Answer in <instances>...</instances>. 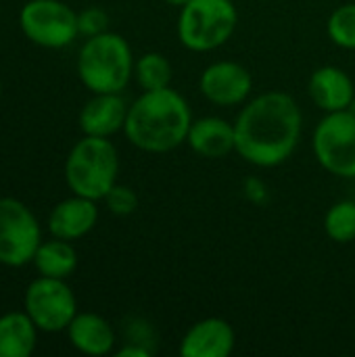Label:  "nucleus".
I'll list each match as a JSON object with an SVG mask.
<instances>
[{
    "label": "nucleus",
    "mask_w": 355,
    "mask_h": 357,
    "mask_svg": "<svg viewBox=\"0 0 355 357\" xmlns=\"http://www.w3.org/2000/svg\"><path fill=\"white\" fill-rule=\"evenodd\" d=\"M67 337L86 356H107L115 347V331L98 314H77L67 326Z\"/></svg>",
    "instance_id": "16"
},
{
    "label": "nucleus",
    "mask_w": 355,
    "mask_h": 357,
    "mask_svg": "<svg viewBox=\"0 0 355 357\" xmlns=\"http://www.w3.org/2000/svg\"><path fill=\"white\" fill-rule=\"evenodd\" d=\"M172 63L161 52H144L134 65V77L142 90H161L172 84Z\"/></svg>",
    "instance_id": "19"
},
{
    "label": "nucleus",
    "mask_w": 355,
    "mask_h": 357,
    "mask_svg": "<svg viewBox=\"0 0 355 357\" xmlns=\"http://www.w3.org/2000/svg\"><path fill=\"white\" fill-rule=\"evenodd\" d=\"M42 243L40 224L33 213L17 199H0V264L21 268L33 261Z\"/></svg>",
    "instance_id": "8"
},
{
    "label": "nucleus",
    "mask_w": 355,
    "mask_h": 357,
    "mask_svg": "<svg viewBox=\"0 0 355 357\" xmlns=\"http://www.w3.org/2000/svg\"><path fill=\"white\" fill-rule=\"evenodd\" d=\"M236 347V333L224 318H203L195 322L180 341L182 357H228Z\"/></svg>",
    "instance_id": "11"
},
{
    "label": "nucleus",
    "mask_w": 355,
    "mask_h": 357,
    "mask_svg": "<svg viewBox=\"0 0 355 357\" xmlns=\"http://www.w3.org/2000/svg\"><path fill=\"white\" fill-rule=\"evenodd\" d=\"M134 65L128 40L113 31L88 38L77 54V75L94 94L121 92L134 75Z\"/></svg>",
    "instance_id": "3"
},
{
    "label": "nucleus",
    "mask_w": 355,
    "mask_h": 357,
    "mask_svg": "<svg viewBox=\"0 0 355 357\" xmlns=\"http://www.w3.org/2000/svg\"><path fill=\"white\" fill-rule=\"evenodd\" d=\"M234 121L224 117L207 115L192 119V126L186 136V144L205 159H224L234 153Z\"/></svg>",
    "instance_id": "15"
},
{
    "label": "nucleus",
    "mask_w": 355,
    "mask_h": 357,
    "mask_svg": "<svg viewBox=\"0 0 355 357\" xmlns=\"http://www.w3.org/2000/svg\"><path fill=\"white\" fill-rule=\"evenodd\" d=\"M245 195L253 201V203H264L268 199V188L259 178H247L245 182Z\"/></svg>",
    "instance_id": "24"
},
{
    "label": "nucleus",
    "mask_w": 355,
    "mask_h": 357,
    "mask_svg": "<svg viewBox=\"0 0 355 357\" xmlns=\"http://www.w3.org/2000/svg\"><path fill=\"white\" fill-rule=\"evenodd\" d=\"M153 354V349L144 347V345H138V343H130L126 345L123 349L117 351V357H149Z\"/></svg>",
    "instance_id": "25"
},
{
    "label": "nucleus",
    "mask_w": 355,
    "mask_h": 357,
    "mask_svg": "<svg viewBox=\"0 0 355 357\" xmlns=\"http://www.w3.org/2000/svg\"><path fill=\"white\" fill-rule=\"evenodd\" d=\"M19 25L44 48H65L80 33L77 13L61 0H29L19 13Z\"/></svg>",
    "instance_id": "7"
},
{
    "label": "nucleus",
    "mask_w": 355,
    "mask_h": 357,
    "mask_svg": "<svg viewBox=\"0 0 355 357\" xmlns=\"http://www.w3.org/2000/svg\"><path fill=\"white\" fill-rule=\"evenodd\" d=\"M107 25H109V17L103 8H96V6H90L86 10H82L77 15V27H80V33L86 36V38H92V36H98L103 31H107Z\"/></svg>",
    "instance_id": "23"
},
{
    "label": "nucleus",
    "mask_w": 355,
    "mask_h": 357,
    "mask_svg": "<svg viewBox=\"0 0 355 357\" xmlns=\"http://www.w3.org/2000/svg\"><path fill=\"white\" fill-rule=\"evenodd\" d=\"M308 94L312 102L324 113L345 111L355 100L354 79L341 67L324 65L310 75Z\"/></svg>",
    "instance_id": "12"
},
{
    "label": "nucleus",
    "mask_w": 355,
    "mask_h": 357,
    "mask_svg": "<svg viewBox=\"0 0 355 357\" xmlns=\"http://www.w3.org/2000/svg\"><path fill=\"white\" fill-rule=\"evenodd\" d=\"M33 264L42 276L65 280L77 268V253L69 241L54 238V241L40 243V247L33 255Z\"/></svg>",
    "instance_id": "18"
},
{
    "label": "nucleus",
    "mask_w": 355,
    "mask_h": 357,
    "mask_svg": "<svg viewBox=\"0 0 355 357\" xmlns=\"http://www.w3.org/2000/svg\"><path fill=\"white\" fill-rule=\"evenodd\" d=\"M163 2H165V4H169V6H178V8H180V6H184L188 0H163Z\"/></svg>",
    "instance_id": "26"
},
{
    "label": "nucleus",
    "mask_w": 355,
    "mask_h": 357,
    "mask_svg": "<svg viewBox=\"0 0 355 357\" xmlns=\"http://www.w3.org/2000/svg\"><path fill=\"white\" fill-rule=\"evenodd\" d=\"M316 161L337 178H355V113L352 109L326 113L312 136Z\"/></svg>",
    "instance_id": "6"
},
{
    "label": "nucleus",
    "mask_w": 355,
    "mask_h": 357,
    "mask_svg": "<svg viewBox=\"0 0 355 357\" xmlns=\"http://www.w3.org/2000/svg\"><path fill=\"white\" fill-rule=\"evenodd\" d=\"M0 92H2V86H0Z\"/></svg>",
    "instance_id": "27"
},
{
    "label": "nucleus",
    "mask_w": 355,
    "mask_h": 357,
    "mask_svg": "<svg viewBox=\"0 0 355 357\" xmlns=\"http://www.w3.org/2000/svg\"><path fill=\"white\" fill-rule=\"evenodd\" d=\"M239 10L232 0H188L180 6L176 33L190 52H211L236 31Z\"/></svg>",
    "instance_id": "5"
},
{
    "label": "nucleus",
    "mask_w": 355,
    "mask_h": 357,
    "mask_svg": "<svg viewBox=\"0 0 355 357\" xmlns=\"http://www.w3.org/2000/svg\"><path fill=\"white\" fill-rule=\"evenodd\" d=\"M326 33L339 48L355 50V2L341 4L331 13L326 21Z\"/></svg>",
    "instance_id": "21"
},
{
    "label": "nucleus",
    "mask_w": 355,
    "mask_h": 357,
    "mask_svg": "<svg viewBox=\"0 0 355 357\" xmlns=\"http://www.w3.org/2000/svg\"><path fill=\"white\" fill-rule=\"evenodd\" d=\"M324 232L331 241L347 245L355 241V201H339L324 215Z\"/></svg>",
    "instance_id": "20"
},
{
    "label": "nucleus",
    "mask_w": 355,
    "mask_h": 357,
    "mask_svg": "<svg viewBox=\"0 0 355 357\" xmlns=\"http://www.w3.org/2000/svg\"><path fill=\"white\" fill-rule=\"evenodd\" d=\"M303 113L299 102L280 90L249 98L234 119V153L262 169L278 167L299 146Z\"/></svg>",
    "instance_id": "1"
},
{
    "label": "nucleus",
    "mask_w": 355,
    "mask_h": 357,
    "mask_svg": "<svg viewBox=\"0 0 355 357\" xmlns=\"http://www.w3.org/2000/svg\"><path fill=\"white\" fill-rule=\"evenodd\" d=\"M107 203V209L119 218H126V215H132L136 209H138V197L136 192L130 188V186H123V184H115L107 197L103 199Z\"/></svg>",
    "instance_id": "22"
},
{
    "label": "nucleus",
    "mask_w": 355,
    "mask_h": 357,
    "mask_svg": "<svg viewBox=\"0 0 355 357\" xmlns=\"http://www.w3.org/2000/svg\"><path fill=\"white\" fill-rule=\"evenodd\" d=\"M25 312L44 333L67 331L77 316V301L63 278H36L25 291Z\"/></svg>",
    "instance_id": "9"
},
{
    "label": "nucleus",
    "mask_w": 355,
    "mask_h": 357,
    "mask_svg": "<svg viewBox=\"0 0 355 357\" xmlns=\"http://www.w3.org/2000/svg\"><path fill=\"white\" fill-rule=\"evenodd\" d=\"M119 157L109 138L84 136L67 155L65 180L73 195L100 201L117 184Z\"/></svg>",
    "instance_id": "4"
},
{
    "label": "nucleus",
    "mask_w": 355,
    "mask_h": 357,
    "mask_svg": "<svg viewBox=\"0 0 355 357\" xmlns=\"http://www.w3.org/2000/svg\"><path fill=\"white\" fill-rule=\"evenodd\" d=\"M192 119L188 100L172 86L142 90L128 109L123 134L136 149L161 155L186 142Z\"/></svg>",
    "instance_id": "2"
},
{
    "label": "nucleus",
    "mask_w": 355,
    "mask_h": 357,
    "mask_svg": "<svg viewBox=\"0 0 355 357\" xmlns=\"http://www.w3.org/2000/svg\"><path fill=\"white\" fill-rule=\"evenodd\" d=\"M199 90L216 107H239L253 92V75L236 61H216L203 69Z\"/></svg>",
    "instance_id": "10"
},
{
    "label": "nucleus",
    "mask_w": 355,
    "mask_h": 357,
    "mask_svg": "<svg viewBox=\"0 0 355 357\" xmlns=\"http://www.w3.org/2000/svg\"><path fill=\"white\" fill-rule=\"evenodd\" d=\"M96 220H98L96 201L73 195L71 199L61 201L52 209L48 218V230L54 238L77 241L96 226Z\"/></svg>",
    "instance_id": "14"
},
{
    "label": "nucleus",
    "mask_w": 355,
    "mask_h": 357,
    "mask_svg": "<svg viewBox=\"0 0 355 357\" xmlns=\"http://www.w3.org/2000/svg\"><path fill=\"white\" fill-rule=\"evenodd\" d=\"M128 109L130 107L119 92L94 94L80 111V130L84 132V136L111 138L113 134L123 130Z\"/></svg>",
    "instance_id": "13"
},
{
    "label": "nucleus",
    "mask_w": 355,
    "mask_h": 357,
    "mask_svg": "<svg viewBox=\"0 0 355 357\" xmlns=\"http://www.w3.org/2000/svg\"><path fill=\"white\" fill-rule=\"evenodd\" d=\"M36 324L27 312H10L0 318V357H27L36 347Z\"/></svg>",
    "instance_id": "17"
}]
</instances>
